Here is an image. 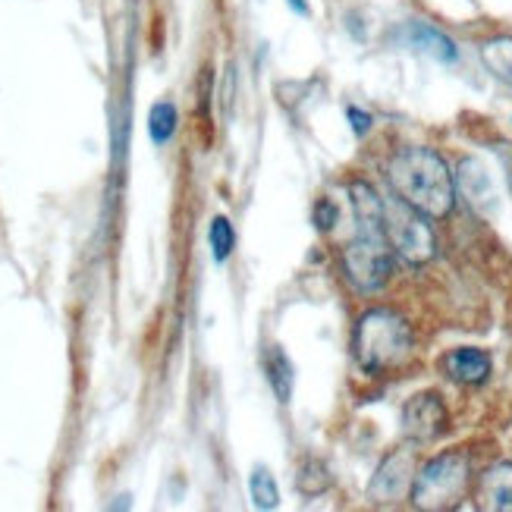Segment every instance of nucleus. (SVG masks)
<instances>
[{"instance_id":"nucleus-1","label":"nucleus","mask_w":512,"mask_h":512,"mask_svg":"<svg viewBox=\"0 0 512 512\" xmlns=\"http://www.w3.org/2000/svg\"><path fill=\"white\" fill-rule=\"evenodd\" d=\"M349 202L355 214V239L343 249L340 267L355 293H377L393 277V246L384 233V198L368 183L349 186Z\"/></svg>"},{"instance_id":"nucleus-2","label":"nucleus","mask_w":512,"mask_h":512,"mask_svg":"<svg viewBox=\"0 0 512 512\" xmlns=\"http://www.w3.org/2000/svg\"><path fill=\"white\" fill-rule=\"evenodd\" d=\"M387 180L396 198L431 220L450 217L456 208V183L447 161L434 148H403L387 164Z\"/></svg>"},{"instance_id":"nucleus-3","label":"nucleus","mask_w":512,"mask_h":512,"mask_svg":"<svg viewBox=\"0 0 512 512\" xmlns=\"http://www.w3.org/2000/svg\"><path fill=\"white\" fill-rule=\"evenodd\" d=\"M415 352L412 324L393 308H371L352 333V355L365 374H387L406 365Z\"/></svg>"},{"instance_id":"nucleus-4","label":"nucleus","mask_w":512,"mask_h":512,"mask_svg":"<svg viewBox=\"0 0 512 512\" xmlns=\"http://www.w3.org/2000/svg\"><path fill=\"white\" fill-rule=\"evenodd\" d=\"M469 481H472V462L465 453L450 450L428 459L421 469L415 472L412 481V506L415 509H456L465 494H469Z\"/></svg>"},{"instance_id":"nucleus-5","label":"nucleus","mask_w":512,"mask_h":512,"mask_svg":"<svg viewBox=\"0 0 512 512\" xmlns=\"http://www.w3.org/2000/svg\"><path fill=\"white\" fill-rule=\"evenodd\" d=\"M431 217L406 205L403 198H384V233L396 258L406 264H428L437 255V236L428 224Z\"/></svg>"},{"instance_id":"nucleus-6","label":"nucleus","mask_w":512,"mask_h":512,"mask_svg":"<svg viewBox=\"0 0 512 512\" xmlns=\"http://www.w3.org/2000/svg\"><path fill=\"white\" fill-rule=\"evenodd\" d=\"M415 443L409 440L406 447L393 450L390 456H384V462L377 465V472L368 484V500L374 506H393L403 500L412 491V481H415Z\"/></svg>"},{"instance_id":"nucleus-7","label":"nucleus","mask_w":512,"mask_h":512,"mask_svg":"<svg viewBox=\"0 0 512 512\" xmlns=\"http://www.w3.org/2000/svg\"><path fill=\"white\" fill-rule=\"evenodd\" d=\"M450 428V412L443 406L437 393H415L403 406V434L415 447L421 443H434Z\"/></svg>"},{"instance_id":"nucleus-8","label":"nucleus","mask_w":512,"mask_h":512,"mask_svg":"<svg viewBox=\"0 0 512 512\" xmlns=\"http://www.w3.org/2000/svg\"><path fill=\"white\" fill-rule=\"evenodd\" d=\"M453 183H456V195L475 214H481V217H494L497 214V208H500L497 183H494L491 170H487L478 158H462L456 164Z\"/></svg>"},{"instance_id":"nucleus-9","label":"nucleus","mask_w":512,"mask_h":512,"mask_svg":"<svg viewBox=\"0 0 512 512\" xmlns=\"http://www.w3.org/2000/svg\"><path fill=\"white\" fill-rule=\"evenodd\" d=\"M491 355L484 349H475V346H462V349H453L447 359H443V371H447L450 381L462 384V387H481L487 377H491Z\"/></svg>"},{"instance_id":"nucleus-10","label":"nucleus","mask_w":512,"mask_h":512,"mask_svg":"<svg viewBox=\"0 0 512 512\" xmlns=\"http://www.w3.org/2000/svg\"><path fill=\"white\" fill-rule=\"evenodd\" d=\"M406 44L415 48L418 54H425L437 63H456L459 60V48L450 35H443L440 29L428 26V22H409L406 26Z\"/></svg>"},{"instance_id":"nucleus-11","label":"nucleus","mask_w":512,"mask_h":512,"mask_svg":"<svg viewBox=\"0 0 512 512\" xmlns=\"http://www.w3.org/2000/svg\"><path fill=\"white\" fill-rule=\"evenodd\" d=\"M481 509L512 512V462H497L478 478Z\"/></svg>"},{"instance_id":"nucleus-12","label":"nucleus","mask_w":512,"mask_h":512,"mask_svg":"<svg viewBox=\"0 0 512 512\" xmlns=\"http://www.w3.org/2000/svg\"><path fill=\"white\" fill-rule=\"evenodd\" d=\"M264 377L271 384L277 403H289L293 399V384H296V368L289 362V355L280 346H267L264 352Z\"/></svg>"},{"instance_id":"nucleus-13","label":"nucleus","mask_w":512,"mask_h":512,"mask_svg":"<svg viewBox=\"0 0 512 512\" xmlns=\"http://www.w3.org/2000/svg\"><path fill=\"white\" fill-rule=\"evenodd\" d=\"M481 63L487 73L512 88V35H497L481 44Z\"/></svg>"},{"instance_id":"nucleus-14","label":"nucleus","mask_w":512,"mask_h":512,"mask_svg":"<svg viewBox=\"0 0 512 512\" xmlns=\"http://www.w3.org/2000/svg\"><path fill=\"white\" fill-rule=\"evenodd\" d=\"M176 123H180V114H176L173 101H158L148 114V136L154 145H167L176 136Z\"/></svg>"},{"instance_id":"nucleus-15","label":"nucleus","mask_w":512,"mask_h":512,"mask_svg":"<svg viewBox=\"0 0 512 512\" xmlns=\"http://www.w3.org/2000/svg\"><path fill=\"white\" fill-rule=\"evenodd\" d=\"M208 242H211V255H214L217 264H224L233 255V249H236V230H233V224H230L224 214H217L211 220Z\"/></svg>"},{"instance_id":"nucleus-16","label":"nucleus","mask_w":512,"mask_h":512,"mask_svg":"<svg viewBox=\"0 0 512 512\" xmlns=\"http://www.w3.org/2000/svg\"><path fill=\"white\" fill-rule=\"evenodd\" d=\"M249 491H252V503L255 509H277L280 506V491H277V481L267 469H255L249 478Z\"/></svg>"},{"instance_id":"nucleus-17","label":"nucleus","mask_w":512,"mask_h":512,"mask_svg":"<svg viewBox=\"0 0 512 512\" xmlns=\"http://www.w3.org/2000/svg\"><path fill=\"white\" fill-rule=\"evenodd\" d=\"M296 481H299V491H302L305 497H318V494L327 491L330 475H327V469H324V462H318V459H305Z\"/></svg>"},{"instance_id":"nucleus-18","label":"nucleus","mask_w":512,"mask_h":512,"mask_svg":"<svg viewBox=\"0 0 512 512\" xmlns=\"http://www.w3.org/2000/svg\"><path fill=\"white\" fill-rule=\"evenodd\" d=\"M315 227L321 230V233H327V230H333L337 227V220H340V208L330 202V198H318V205H315Z\"/></svg>"},{"instance_id":"nucleus-19","label":"nucleus","mask_w":512,"mask_h":512,"mask_svg":"<svg viewBox=\"0 0 512 512\" xmlns=\"http://www.w3.org/2000/svg\"><path fill=\"white\" fill-rule=\"evenodd\" d=\"M346 117L352 123L355 136H365V132L371 129V114H365V110H359V107H346Z\"/></svg>"},{"instance_id":"nucleus-20","label":"nucleus","mask_w":512,"mask_h":512,"mask_svg":"<svg viewBox=\"0 0 512 512\" xmlns=\"http://www.w3.org/2000/svg\"><path fill=\"white\" fill-rule=\"evenodd\" d=\"M497 158H500V164H503L506 183H509V189H512V145H500V148H497Z\"/></svg>"},{"instance_id":"nucleus-21","label":"nucleus","mask_w":512,"mask_h":512,"mask_svg":"<svg viewBox=\"0 0 512 512\" xmlns=\"http://www.w3.org/2000/svg\"><path fill=\"white\" fill-rule=\"evenodd\" d=\"M286 7L293 10L296 16H308V13H311V10H308V4H305V0H286Z\"/></svg>"}]
</instances>
